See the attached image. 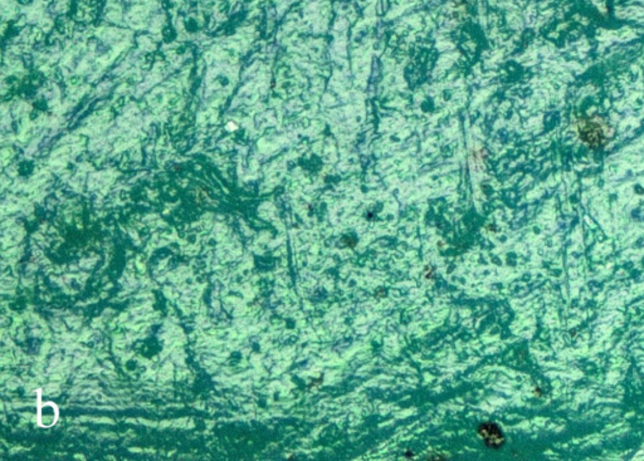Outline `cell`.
<instances>
[{
  "mask_svg": "<svg viewBox=\"0 0 644 461\" xmlns=\"http://www.w3.org/2000/svg\"><path fill=\"white\" fill-rule=\"evenodd\" d=\"M478 437L482 439L483 444L489 449H501L506 443L503 431L493 423H483L477 429Z\"/></svg>",
  "mask_w": 644,
  "mask_h": 461,
  "instance_id": "1",
  "label": "cell"
},
{
  "mask_svg": "<svg viewBox=\"0 0 644 461\" xmlns=\"http://www.w3.org/2000/svg\"><path fill=\"white\" fill-rule=\"evenodd\" d=\"M579 129L582 141L587 142L592 148H598L604 141V129L595 121H582Z\"/></svg>",
  "mask_w": 644,
  "mask_h": 461,
  "instance_id": "2",
  "label": "cell"
}]
</instances>
